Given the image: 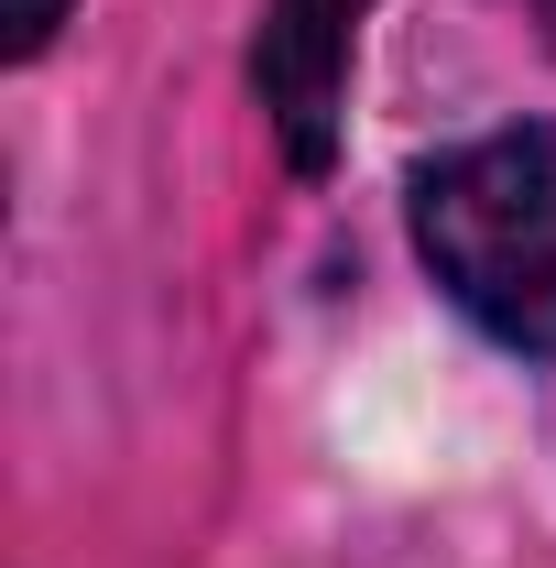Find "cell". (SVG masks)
Returning a JSON list of instances; mask_svg holds the SVG:
<instances>
[{
	"mask_svg": "<svg viewBox=\"0 0 556 568\" xmlns=\"http://www.w3.org/2000/svg\"><path fill=\"white\" fill-rule=\"evenodd\" d=\"M349 33H360V0H274V22H262V110L284 121L295 164H328Z\"/></svg>",
	"mask_w": 556,
	"mask_h": 568,
	"instance_id": "7a4b0ae2",
	"label": "cell"
},
{
	"mask_svg": "<svg viewBox=\"0 0 556 568\" xmlns=\"http://www.w3.org/2000/svg\"><path fill=\"white\" fill-rule=\"evenodd\" d=\"M55 22H66V0H22V11H11V44H22V55H33V44H44V33H55Z\"/></svg>",
	"mask_w": 556,
	"mask_h": 568,
	"instance_id": "3957f363",
	"label": "cell"
},
{
	"mask_svg": "<svg viewBox=\"0 0 556 568\" xmlns=\"http://www.w3.org/2000/svg\"><path fill=\"white\" fill-rule=\"evenodd\" d=\"M415 252L502 351H556V121L436 153L415 175Z\"/></svg>",
	"mask_w": 556,
	"mask_h": 568,
	"instance_id": "6da1fadb",
	"label": "cell"
},
{
	"mask_svg": "<svg viewBox=\"0 0 556 568\" xmlns=\"http://www.w3.org/2000/svg\"><path fill=\"white\" fill-rule=\"evenodd\" d=\"M513 11H524V22H535V33L556 44V0H513Z\"/></svg>",
	"mask_w": 556,
	"mask_h": 568,
	"instance_id": "277c9868",
	"label": "cell"
}]
</instances>
